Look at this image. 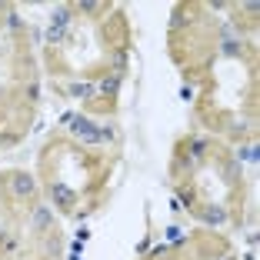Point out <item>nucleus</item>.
Returning <instances> with one entry per match:
<instances>
[{
	"instance_id": "obj_1",
	"label": "nucleus",
	"mask_w": 260,
	"mask_h": 260,
	"mask_svg": "<svg viewBox=\"0 0 260 260\" xmlns=\"http://www.w3.org/2000/svg\"><path fill=\"white\" fill-rule=\"evenodd\" d=\"M7 184H10V193H14L17 200L34 197V193H37V180H34V174H27V170H14Z\"/></svg>"
},
{
	"instance_id": "obj_2",
	"label": "nucleus",
	"mask_w": 260,
	"mask_h": 260,
	"mask_svg": "<svg viewBox=\"0 0 260 260\" xmlns=\"http://www.w3.org/2000/svg\"><path fill=\"white\" fill-rule=\"evenodd\" d=\"M70 130H74V137H80L84 144H100V134H97V123L87 120V117H70Z\"/></svg>"
},
{
	"instance_id": "obj_3",
	"label": "nucleus",
	"mask_w": 260,
	"mask_h": 260,
	"mask_svg": "<svg viewBox=\"0 0 260 260\" xmlns=\"http://www.w3.org/2000/svg\"><path fill=\"white\" fill-rule=\"evenodd\" d=\"M50 200H54V207H60V210H74L77 207V193L70 190V187H63V184H50Z\"/></svg>"
},
{
	"instance_id": "obj_4",
	"label": "nucleus",
	"mask_w": 260,
	"mask_h": 260,
	"mask_svg": "<svg viewBox=\"0 0 260 260\" xmlns=\"http://www.w3.org/2000/svg\"><path fill=\"white\" fill-rule=\"evenodd\" d=\"M50 223H54V207L37 204V207H34V230L44 234V230H50Z\"/></svg>"
},
{
	"instance_id": "obj_5",
	"label": "nucleus",
	"mask_w": 260,
	"mask_h": 260,
	"mask_svg": "<svg viewBox=\"0 0 260 260\" xmlns=\"http://www.w3.org/2000/svg\"><path fill=\"white\" fill-rule=\"evenodd\" d=\"M200 220L210 223V227H220V223L227 220V210H223L220 204H207L204 210H200Z\"/></svg>"
},
{
	"instance_id": "obj_6",
	"label": "nucleus",
	"mask_w": 260,
	"mask_h": 260,
	"mask_svg": "<svg viewBox=\"0 0 260 260\" xmlns=\"http://www.w3.org/2000/svg\"><path fill=\"white\" fill-rule=\"evenodd\" d=\"M70 20H74V10H70V7H54V14H50V27H57V30H67Z\"/></svg>"
},
{
	"instance_id": "obj_7",
	"label": "nucleus",
	"mask_w": 260,
	"mask_h": 260,
	"mask_svg": "<svg viewBox=\"0 0 260 260\" xmlns=\"http://www.w3.org/2000/svg\"><path fill=\"white\" fill-rule=\"evenodd\" d=\"M67 93H70L74 100H90L93 93H97V87H90V84H70Z\"/></svg>"
},
{
	"instance_id": "obj_8",
	"label": "nucleus",
	"mask_w": 260,
	"mask_h": 260,
	"mask_svg": "<svg viewBox=\"0 0 260 260\" xmlns=\"http://www.w3.org/2000/svg\"><path fill=\"white\" fill-rule=\"evenodd\" d=\"M97 90H100V93H107V97H117V90H120V74H110V77H104Z\"/></svg>"
},
{
	"instance_id": "obj_9",
	"label": "nucleus",
	"mask_w": 260,
	"mask_h": 260,
	"mask_svg": "<svg viewBox=\"0 0 260 260\" xmlns=\"http://www.w3.org/2000/svg\"><path fill=\"white\" fill-rule=\"evenodd\" d=\"M177 204H180V207H193V204H197V193H193L190 190V187H177Z\"/></svg>"
},
{
	"instance_id": "obj_10",
	"label": "nucleus",
	"mask_w": 260,
	"mask_h": 260,
	"mask_svg": "<svg viewBox=\"0 0 260 260\" xmlns=\"http://www.w3.org/2000/svg\"><path fill=\"white\" fill-rule=\"evenodd\" d=\"M223 54L227 57H240L244 54V44H240V40H227V44H223Z\"/></svg>"
},
{
	"instance_id": "obj_11",
	"label": "nucleus",
	"mask_w": 260,
	"mask_h": 260,
	"mask_svg": "<svg viewBox=\"0 0 260 260\" xmlns=\"http://www.w3.org/2000/svg\"><path fill=\"white\" fill-rule=\"evenodd\" d=\"M204 150H207V140H193V144H190V160H200Z\"/></svg>"
},
{
	"instance_id": "obj_12",
	"label": "nucleus",
	"mask_w": 260,
	"mask_h": 260,
	"mask_svg": "<svg viewBox=\"0 0 260 260\" xmlns=\"http://www.w3.org/2000/svg\"><path fill=\"white\" fill-rule=\"evenodd\" d=\"M7 27H10V30H20V27H23V20H20L17 10H7Z\"/></svg>"
},
{
	"instance_id": "obj_13",
	"label": "nucleus",
	"mask_w": 260,
	"mask_h": 260,
	"mask_svg": "<svg viewBox=\"0 0 260 260\" xmlns=\"http://www.w3.org/2000/svg\"><path fill=\"white\" fill-rule=\"evenodd\" d=\"M97 134H100V144H104V140H117V130L110 127V123L107 127H97Z\"/></svg>"
},
{
	"instance_id": "obj_14",
	"label": "nucleus",
	"mask_w": 260,
	"mask_h": 260,
	"mask_svg": "<svg viewBox=\"0 0 260 260\" xmlns=\"http://www.w3.org/2000/svg\"><path fill=\"white\" fill-rule=\"evenodd\" d=\"M100 4H93V0H84V4H80V14H100Z\"/></svg>"
},
{
	"instance_id": "obj_15",
	"label": "nucleus",
	"mask_w": 260,
	"mask_h": 260,
	"mask_svg": "<svg viewBox=\"0 0 260 260\" xmlns=\"http://www.w3.org/2000/svg\"><path fill=\"white\" fill-rule=\"evenodd\" d=\"M184 17H187L184 10H174V20H170V27H174V30H180V27H184V23H187Z\"/></svg>"
},
{
	"instance_id": "obj_16",
	"label": "nucleus",
	"mask_w": 260,
	"mask_h": 260,
	"mask_svg": "<svg viewBox=\"0 0 260 260\" xmlns=\"http://www.w3.org/2000/svg\"><path fill=\"white\" fill-rule=\"evenodd\" d=\"M60 40H63V30H57V27L47 30V44H60Z\"/></svg>"
},
{
	"instance_id": "obj_17",
	"label": "nucleus",
	"mask_w": 260,
	"mask_h": 260,
	"mask_svg": "<svg viewBox=\"0 0 260 260\" xmlns=\"http://www.w3.org/2000/svg\"><path fill=\"white\" fill-rule=\"evenodd\" d=\"M167 240H170V244H180V240H184V234H180L177 227H167Z\"/></svg>"
},
{
	"instance_id": "obj_18",
	"label": "nucleus",
	"mask_w": 260,
	"mask_h": 260,
	"mask_svg": "<svg viewBox=\"0 0 260 260\" xmlns=\"http://www.w3.org/2000/svg\"><path fill=\"white\" fill-rule=\"evenodd\" d=\"M37 97H40V87L30 84V87H27V100H37Z\"/></svg>"
},
{
	"instance_id": "obj_19",
	"label": "nucleus",
	"mask_w": 260,
	"mask_h": 260,
	"mask_svg": "<svg viewBox=\"0 0 260 260\" xmlns=\"http://www.w3.org/2000/svg\"><path fill=\"white\" fill-rule=\"evenodd\" d=\"M0 237H4V217H0Z\"/></svg>"
}]
</instances>
